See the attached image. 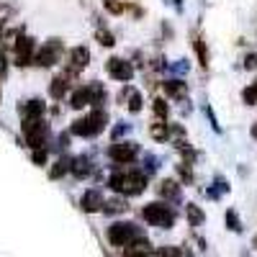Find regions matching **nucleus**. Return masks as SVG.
<instances>
[{
  "mask_svg": "<svg viewBox=\"0 0 257 257\" xmlns=\"http://www.w3.org/2000/svg\"><path fill=\"white\" fill-rule=\"evenodd\" d=\"M111 190L123 193V196H139V193L147 188V178L142 173H113L108 178Z\"/></svg>",
  "mask_w": 257,
  "mask_h": 257,
  "instance_id": "obj_1",
  "label": "nucleus"
},
{
  "mask_svg": "<svg viewBox=\"0 0 257 257\" xmlns=\"http://www.w3.org/2000/svg\"><path fill=\"white\" fill-rule=\"evenodd\" d=\"M105 123H108V116H105V111L95 108L93 113H88L85 118H77V121L72 123L70 132H72L75 137H95V134H100L103 128H105Z\"/></svg>",
  "mask_w": 257,
  "mask_h": 257,
  "instance_id": "obj_2",
  "label": "nucleus"
},
{
  "mask_svg": "<svg viewBox=\"0 0 257 257\" xmlns=\"http://www.w3.org/2000/svg\"><path fill=\"white\" fill-rule=\"evenodd\" d=\"M142 216L149 226H160V229H170L175 224V211L165 203H147L142 208Z\"/></svg>",
  "mask_w": 257,
  "mask_h": 257,
  "instance_id": "obj_3",
  "label": "nucleus"
},
{
  "mask_svg": "<svg viewBox=\"0 0 257 257\" xmlns=\"http://www.w3.org/2000/svg\"><path fill=\"white\" fill-rule=\"evenodd\" d=\"M142 237V231L132 224V221H116L108 226V242L113 247H126V244H132L134 239Z\"/></svg>",
  "mask_w": 257,
  "mask_h": 257,
  "instance_id": "obj_4",
  "label": "nucleus"
},
{
  "mask_svg": "<svg viewBox=\"0 0 257 257\" xmlns=\"http://www.w3.org/2000/svg\"><path fill=\"white\" fill-rule=\"evenodd\" d=\"M24 134H26L29 147L36 152V149H44L47 137H49V126L41 121V118H36V121H24Z\"/></svg>",
  "mask_w": 257,
  "mask_h": 257,
  "instance_id": "obj_5",
  "label": "nucleus"
},
{
  "mask_svg": "<svg viewBox=\"0 0 257 257\" xmlns=\"http://www.w3.org/2000/svg\"><path fill=\"white\" fill-rule=\"evenodd\" d=\"M59 54H62L59 39H52V41H47V47H41V49L34 54V62L39 64V67H52V64H57Z\"/></svg>",
  "mask_w": 257,
  "mask_h": 257,
  "instance_id": "obj_6",
  "label": "nucleus"
},
{
  "mask_svg": "<svg viewBox=\"0 0 257 257\" xmlns=\"http://www.w3.org/2000/svg\"><path fill=\"white\" fill-rule=\"evenodd\" d=\"M139 155V144L137 142H116V144H111V149H108V157L113 160V162H132L134 157Z\"/></svg>",
  "mask_w": 257,
  "mask_h": 257,
  "instance_id": "obj_7",
  "label": "nucleus"
},
{
  "mask_svg": "<svg viewBox=\"0 0 257 257\" xmlns=\"http://www.w3.org/2000/svg\"><path fill=\"white\" fill-rule=\"evenodd\" d=\"M105 70H108V75L113 80H121V82H128L134 77V67L126 59H121V57H111L108 62H105Z\"/></svg>",
  "mask_w": 257,
  "mask_h": 257,
  "instance_id": "obj_8",
  "label": "nucleus"
},
{
  "mask_svg": "<svg viewBox=\"0 0 257 257\" xmlns=\"http://www.w3.org/2000/svg\"><path fill=\"white\" fill-rule=\"evenodd\" d=\"M34 49H36V44L31 36H18V41H16V64L18 67H26V64L34 62Z\"/></svg>",
  "mask_w": 257,
  "mask_h": 257,
  "instance_id": "obj_9",
  "label": "nucleus"
},
{
  "mask_svg": "<svg viewBox=\"0 0 257 257\" xmlns=\"http://www.w3.org/2000/svg\"><path fill=\"white\" fill-rule=\"evenodd\" d=\"M149 254H155V247H152V242L144 239V237H139L132 244L123 247V257H149Z\"/></svg>",
  "mask_w": 257,
  "mask_h": 257,
  "instance_id": "obj_10",
  "label": "nucleus"
},
{
  "mask_svg": "<svg viewBox=\"0 0 257 257\" xmlns=\"http://www.w3.org/2000/svg\"><path fill=\"white\" fill-rule=\"evenodd\" d=\"M18 111H21V116H24V121H36V118H41V113H44V103L34 98L24 105H18Z\"/></svg>",
  "mask_w": 257,
  "mask_h": 257,
  "instance_id": "obj_11",
  "label": "nucleus"
},
{
  "mask_svg": "<svg viewBox=\"0 0 257 257\" xmlns=\"http://www.w3.org/2000/svg\"><path fill=\"white\" fill-rule=\"evenodd\" d=\"M88 62H90L88 47H75V49L70 52V67H72V72H77V70H82V67H88Z\"/></svg>",
  "mask_w": 257,
  "mask_h": 257,
  "instance_id": "obj_12",
  "label": "nucleus"
},
{
  "mask_svg": "<svg viewBox=\"0 0 257 257\" xmlns=\"http://www.w3.org/2000/svg\"><path fill=\"white\" fill-rule=\"evenodd\" d=\"M103 196L98 190H88L82 196V201H80V206H82V211H88V213H93V211H103Z\"/></svg>",
  "mask_w": 257,
  "mask_h": 257,
  "instance_id": "obj_13",
  "label": "nucleus"
},
{
  "mask_svg": "<svg viewBox=\"0 0 257 257\" xmlns=\"http://www.w3.org/2000/svg\"><path fill=\"white\" fill-rule=\"evenodd\" d=\"M72 162H75V160H70V157H59V160L54 162V167L49 170V178L57 180V178H62V175L72 173Z\"/></svg>",
  "mask_w": 257,
  "mask_h": 257,
  "instance_id": "obj_14",
  "label": "nucleus"
},
{
  "mask_svg": "<svg viewBox=\"0 0 257 257\" xmlns=\"http://www.w3.org/2000/svg\"><path fill=\"white\" fill-rule=\"evenodd\" d=\"M162 88H165V93L170 98H185V93H188V85L183 80H167Z\"/></svg>",
  "mask_w": 257,
  "mask_h": 257,
  "instance_id": "obj_15",
  "label": "nucleus"
},
{
  "mask_svg": "<svg viewBox=\"0 0 257 257\" xmlns=\"http://www.w3.org/2000/svg\"><path fill=\"white\" fill-rule=\"evenodd\" d=\"M88 103H93V98H90V88H88V85H85V88H77V90L72 93V100H70L72 108H85Z\"/></svg>",
  "mask_w": 257,
  "mask_h": 257,
  "instance_id": "obj_16",
  "label": "nucleus"
},
{
  "mask_svg": "<svg viewBox=\"0 0 257 257\" xmlns=\"http://www.w3.org/2000/svg\"><path fill=\"white\" fill-rule=\"evenodd\" d=\"M157 190H160V196H165V198H173V201H178V198H180V185H178L175 180H170V178H167V180H162Z\"/></svg>",
  "mask_w": 257,
  "mask_h": 257,
  "instance_id": "obj_17",
  "label": "nucleus"
},
{
  "mask_svg": "<svg viewBox=\"0 0 257 257\" xmlns=\"http://www.w3.org/2000/svg\"><path fill=\"white\" fill-rule=\"evenodd\" d=\"M90 170H93L90 157H77V160L72 162V173H75L77 178H88V175H90Z\"/></svg>",
  "mask_w": 257,
  "mask_h": 257,
  "instance_id": "obj_18",
  "label": "nucleus"
},
{
  "mask_svg": "<svg viewBox=\"0 0 257 257\" xmlns=\"http://www.w3.org/2000/svg\"><path fill=\"white\" fill-rule=\"evenodd\" d=\"M149 137L157 139V142H167L170 139V123H162V121L152 123L149 126Z\"/></svg>",
  "mask_w": 257,
  "mask_h": 257,
  "instance_id": "obj_19",
  "label": "nucleus"
},
{
  "mask_svg": "<svg viewBox=\"0 0 257 257\" xmlns=\"http://www.w3.org/2000/svg\"><path fill=\"white\" fill-rule=\"evenodd\" d=\"M64 93H67V80H64V77H54L52 85H49V95H52L54 100H62Z\"/></svg>",
  "mask_w": 257,
  "mask_h": 257,
  "instance_id": "obj_20",
  "label": "nucleus"
},
{
  "mask_svg": "<svg viewBox=\"0 0 257 257\" xmlns=\"http://www.w3.org/2000/svg\"><path fill=\"white\" fill-rule=\"evenodd\" d=\"M128 95V111H132V113H139L142 111V95H139V90H134V88H126L123 90V98Z\"/></svg>",
  "mask_w": 257,
  "mask_h": 257,
  "instance_id": "obj_21",
  "label": "nucleus"
},
{
  "mask_svg": "<svg viewBox=\"0 0 257 257\" xmlns=\"http://www.w3.org/2000/svg\"><path fill=\"white\" fill-rule=\"evenodd\" d=\"M185 213H188V221H190V226H201V224L206 221V216H203V211H201V208H198L196 203H190Z\"/></svg>",
  "mask_w": 257,
  "mask_h": 257,
  "instance_id": "obj_22",
  "label": "nucleus"
},
{
  "mask_svg": "<svg viewBox=\"0 0 257 257\" xmlns=\"http://www.w3.org/2000/svg\"><path fill=\"white\" fill-rule=\"evenodd\" d=\"M128 206L121 201V198H116V201H108V203H103V213H111V216H113V213H123Z\"/></svg>",
  "mask_w": 257,
  "mask_h": 257,
  "instance_id": "obj_23",
  "label": "nucleus"
},
{
  "mask_svg": "<svg viewBox=\"0 0 257 257\" xmlns=\"http://www.w3.org/2000/svg\"><path fill=\"white\" fill-rule=\"evenodd\" d=\"M226 226H229L231 231H242V221H239V213L234 211V208H229V211H226Z\"/></svg>",
  "mask_w": 257,
  "mask_h": 257,
  "instance_id": "obj_24",
  "label": "nucleus"
},
{
  "mask_svg": "<svg viewBox=\"0 0 257 257\" xmlns=\"http://www.w3.org/2000/svg\"><path fill=\"white\" fill-rule=\"evenodd\" d=\"M157 257H183L180 247H173V244H165L157 249Z\"/></svg>",
  "mask_w": 257,
  "mask_h": 257,
  "instance_id": "obj_25",
  "label": "nucleus"
},
{
  "mask_svg": "<svg viewBox=\"0 0 257 257\" xmlns=\"http://www.w3.org/2000/svg\"><path fill=\"white\" fill-rule=\"evenodd\" d=\"M193 47H196V52H198L201 64H203V67H208V54H206V44H203V39H196V41H193Z\"/></svg>",
  "mask_w": 257,
  "mask_h": 257,
  "instance_id": "obj_26",
  "label": "nucleus"
},
{
  "mask_svg": "<svg viewBox=\"0 0 257 257\" xmlns=\"http://www.w3.org/2000/svg\"><path fill=\"white\" fill-rule=\"evenodd\" d=\"M95 36H98V41H100L103 47H113V44H116V41H113V34H111V31H105V29H100Z\"/></svg>",
  "mask_w": 257,
  "mask_h": 257,
  "instance_id": "obj_27",
  "label": "nucleus"
},
{
  "mask_svg": "<svg viewBox=\"0 0 257 257\" xmlns=\"http://www.w3.org/2000/svg\"><path fill=\"white\" fill-rule=\"evenodd\" d=\"M152 108H155L157 118H167V113H170V108H167V103H165L162 98H157V100H155V105H152Z\"/></svg>",
  "mask_w": 257,
  "mask_h": 257,
  "instance_id": "obj_28",
  "label": "nucleus"
},
{
  "mask_svg": "<svg viewBox=\"0 0 257 257\" xmlns=\"http://www.w3.org/2000/svg\"><path fill=\"white\" fill-rule=\"evenodd\" d=\"M242 98H244V103H257V85H252V88H244V93H242Z\"/></svg>",
  "mask_w": 257,
  "mask_h": 257,
  "instance_id": "obj_29",
  "label": "nucleus"
},
{
  "mask_svg": "<svg viewBox=\"0 0 257 257\" xmlns=\"http://www.w3.org/2000/svg\"><path fill=\"white\" fill-rule=\"evenodd\" d=\"M105 11H111V13H123V6L118 3V0H105Z\"/></svg>",
  "mask_w": 257,
  "mask_h": 257,
  "instance_id": "obj_30",
  "label": "nucleus"
},
{
  "mask_svg": "<svg viewBox=\"0 0 257 257\" xmlns=\"http://www.w3.org/2000/svg\"><path fill=\"white\" fill-rule=\"evenodd\" d=\"M47 162V149H36L34 152V165H44Z\"/></svg>",
  "mask_w": 257,
  "mask_h": 257,
  "instance_id": "obj_31",
  "label": "nucleus"
},
{
  "mask_svg": "<svg viewBox=\"0 0 257 257\" xmlns=\"http://www.w3.org/2000/svg\"><path fill=\"white\" fill-rule=\"evenodd\" d=\"M170 70H173V72H185L188 64H185V59H178L175 64H170Z\"/></svg>",
  "mask_w": 257,
  "mask_h": 257,
  "instance_id": "obj_32",
  "label": "nucleus"
},
{
  "mask_svg": "<svg viewBox=\"0 0 257 257\" xmlns=\"http://www.w3.org/2000/svg\"><path fill=\"white\" fill-rule=\"evenodd\" d=\"M126 128H128V123H121V126H116V128H113V139H118V137L126 132Z\"/></svg>",
  "mask_w": 257,
  "mask_h": 257,
  "instance_id": "obj_33",
  "label": "nucleus"
},
{
  "mask_svg": "<svg viewBox=\"0 0 257 257\" xmlns=\"http://www.w3.org/2000/svg\"><path fill=\"white\" fill-rule=\"evenodd\" d=\"M252 137H257V126H252Z\"/></svg>",
  "mask_w": 257,
  "mask_h": 257,
  "instance_id": "obj_34",
  "label": "nucleus"
},
{
  "mask_svg": "<svg viewBox=\"0 0 257 257\" xmlns=\"http://www.w3.org/2000/svg\"><path fill=\"white\" fill-rule=\"evenodd\" d=\"M242 257H249V252H242Z\"/></svg>",
  "mask_w": 257,
  "mask_h": 257,
  "instance_id": "obj_35",
  "label": "nucleus"
},
{
  "mask_svg": "<svg viewBox=\"0 0 257 257\" xmlns=\"http://www.w3.org/2000/svg\"><path fill=\"white\" fill-rule=\"evenodd\" d=\"M0 98H3V95H0Z\"/></svg>",
  "mask_w": 257,
  "mask_h": 257,
  "instance_id": "obj_36",
  "label": "nucleus"
}]
</instances>
